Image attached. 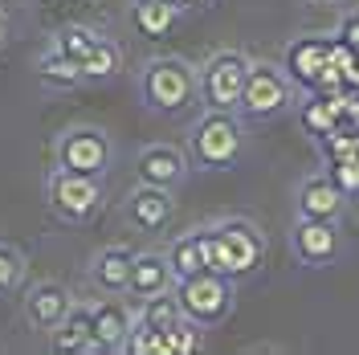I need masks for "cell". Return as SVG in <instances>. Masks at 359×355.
<instances>
[{"mask_svg":"<svg viewBox=\"0 0 359 355\" xmlns=\"http://www.w3.org/2000/svg\"><path fill=\"white\" fill-rule=\"evenodd\" d=\"M98 41H102V37H98L90 25H69V29H62V33L53 37V49H57V53H66V58H74V62H82Z\"/></svg>","mask_w":359,"mask_h":355,"instance_id":"cell-24","label":"cell"},{"mask_svg":"<svg viewBox=\"0 0 359 355\" xmlns=\"http://www.w3.org/2000/svg\"><path fill=\"white\" fill-rule=\"evenodd\" d=\"M49 347L62 355H78V351H94V343H90V307L82 302H74L66 311V319L49 331Z\"/></svg>","mask_w":359,"mask_h":355,"instance_id":"cell-18","label":"cell"},{"mask_svg":"<svg viewBox=\"0 0 359 355\" xmlns=\"http://www.w3.org/2000/svg\"><path fill=\"white\" fill-rule=\"evenodd\" d=\"M25 253L17 249V245L0 241V298H8V294H17L25 282Z\"/></svg>","mask_w":359,"mask_h":355,"instance_id":"cell-25","label":"cell"},{"mask_svg":"<svg viewBox=\"0 0 359 355\" xmlns=\"http://www.w3.org/2000/svg\"><path fill=\"white\" fill-rule=\"evenodd\" d=\"M176 302L180 314L192 319L196 327H217L224 314L233 311V278L217 269H201L192 278H176Z\"/></svg>","mask_w":359,"mask_h":355,"instance_id":"cell-2","label":"cell"},{"mask_svg":"<svg viewBox=\"0 0 359 355\" xmlns=\"http://www.w3.org/2000/svg\"><path fill=\"white\" fill-rule=\"evenodd\" d=\"M192 159L208 168V172H221L229 163H237L241 156V123L229 111H208L192 127V143H188Z\"/></svg>","mask_w":359,"mask_h":355,"instance_id":"cell-5","label":"cell"},{"mask_svg":"<svg viewBox=\"0 0 359 355\" xmlns=\"http://www.w3.org/2000/svg\"><path fill=\"white\" fill-rule=\"evenodd\" d=\"M131 266H135V253L123 249V245H107L90 257V282L94 290L102 294H127L131 286Z\"/></svg>","mask_w":359,"mask_h":355,"instance_id":"cell-14","label":"cell"},{"mask_svg":"<svg viewBox=\"0 0 359 355\" xmlns=\"http://www.w3.org/2000/svg\"><path fill=\"white\" fill-rule=\"evenodd\" d=\"M123 213H127V221L135 229L159 233L163 225L172 221V188H159V184L139 180L131 192H127V200H123Z\"/></svg>","mask_w":359,"mask_h":355,"instance_id":"cell-11","label":"cell"},{"mask_svg":"<svg viewBox=\"0 0 359 355\" xmlns=\"http://www.w3.org/2000/svg\"><path fill=\"white\" fill-rule=\"evenodd\" d=\"M212 237H217V274L224 278H249L257 274L266 262V237L257 233V225L241 221V217H229V221L212 225Z\"/></svg>","mask_w":359,"mask_h":355,"instance_id":"cell-4","label":"cell"},{"mask_svg":"<svg viewBox=\"0 0 359 355\" xmlns=\"http://www.w3.org/2000/svg\"><path fill=\"white\" fill-rule=\"evenodd\" d=\"M201 331L192 319H180L176 327L163 331V355H196L201 351Z\"/></svg>","mask_w":359,"mask_h":355,"instance_id":"cell-26","label":"cell"},{"mask_svg":"<svg viewBox=\"0 0 359 355\" xmlns=\"http://www.w3.org/2000/svg\"><path fill=\"white\" fill-rule=\"evenodd\" d=\"M180 319V302H176V290H168V294H156V298H143L139 302V314H135V323H143V327H151V331H168V327H176Z\"/></svg>","mask_w":359,"mask_h":355,"instance_id":"cell-22","label":"cell"},{"mask_svg":"<svg viewBox=\"0 0 359 355\" xmlns=\"http://www.w3.org/2000/svg\"><path fill=\"white\" fill-rule=\"evenodd\" d=\"M131 327H135V311L118 298L90 307V343H94V351H123L127 339H131Z\"/></svg>","mask_w":359,"mask_h":355,"instance_id":"cell-12","label":"cell"},{"mask_svg":"<svg viewBox=\"0 0 359 355\" xmlns=\"http://www.w3.org/2000/svg\"><path fill=\"white\" fill-rule=\"evenodd\" d=\"M168 262H172V269H176V278H192V274L208 269V262H204V229H196V233H184V237L172 245Z\"/></svg>","mask_w":359,"mask_h":355,"instance_id":"cell-20","label":"cell"},{"mask_svg":"<svg viewBox=\"0 0 359 355\" xmlns=\"http://www.w3.org/2000/svg\"><path fill=\"white\" fill-rule=\"evenodd\" d=\"M343 204H347V192H343L331 176H311L298 188V217L339 221V217H343Z\"/></svg>","mask_w":359,"mask_h":355,"instance_id":"cell-16","label":"cell"},{"mask_svg":"<svg viewBox=\"0 0 359 355\" xmlns=\"http://www.w3.org/2000/svg\"><path fill=\"white\" fill-rule=\"evenodd\" d=\"M343 82H347V90L359 94V53L355 49H351V58H347V66H343Z\"/></svg>","mask_w":359,"mask_h":355,"instance_id":"cell-29","label":"cell"},{"mask_svg":"<svg viewBox=\"0 0 359 355\" xmlns=\"http://www.w3.org/2000/svg\"><path fill=\"white\" fill-rule=\"evenodd\" d=\"M57 168L78 176H102L111 168V139L98 127H74L57 139Z\"/></svg>","mask_w":359,"mask_h":355,"instance_id":"cell-9","label":"cell"},{"mask_svg":"<svg viewBox=\"0 0 359 355\" xmlns=\"http://www.w3.org/2000/svg\"><path fill=\"white\" fill-rule=\"evenodd\" d=\"M294 253L306 266H327L339 253V229L335 221H314V217H298L294 225Z\"/></svg>","mask_w":359,"mask_h":355,"instance_id":"cell-13","label":"cell"},{"mask_svg":"<svg viewBox=\"0 0 359 355\" xmlns=\"http://www.w3.org/2000/svg\"><path fill=\"white\" fill-rule=\"evenodd\" d=\"M118 69H123V49L114 41H107V37L82 58V78H86V82H111Z\"/></svg>","mask_w":359,"mask_h":355,"instance_id":"cell-21","label":"cell"},{"mask_svg":"<svg viewBox=\"0 0 359 355\" xmlns=\"http://www.w3.org/2000/svg\"><path fill=\"white\" fill-rule=\"evenodd\" d=\"M45 196H49V208L69 225L90 221V217L102 208L98 176H78V172H66V168H53V172H49V180H45Z\"/></svg>","mask_w":359,"mask_h":355,"instance_id":"cell-6","label":"cell"},{"mask_svg":"<svg viewBox=\"0 0 359 355\" xmlns=\"http://www.w3.org/2000/svg\"><path fill=\"white\" fill-rule=\"evenodd\" d=\"M69 307H74V298H69V290L62 282H37L21 298V314H25V323H29V331H41V335L53 331L66 319Z\"/></svg>","mask_w":359,"mask_h":355,"instance_id":"cell-10","label":"cell"},{"mask_svg":"<svg viewBox=\"0 0 359 355\" xmlns=\"http://www.w3.org/2000/svg\"><path fill=\"white\" fill-rule=\"evenodd\" d=\"M286 78L298 82L311 94H335V90H347L343 82V69L335 66L331 58V37H298L286 49Z\"/></svg>","mask_w":359,"mask_h":355,"instance_id":"cell-3","label":"cell"},{"mask_svg":"<svg viewBox=\"0 0 359 355\" xmlns=\"http://www.w3.org/2000/svg\"><path fill=\"white\" fill-rule=\"evenodd\" d=\"M339 41H343V45H351V49L359 53V13H351L347 21L339 25Z\"/></svg>","mask_w":359,"mask_h":355,"instance_id":"cell-28","label":"cell"},{"mask_svg":"<svg viewBox=\"0 0 359 355\" xmlns=\"http://www.w3.org/2000/svg\"><path fill=\"white\" fill-rule=\"evenodd\" d=\"M4 37H8V17L0 13V45H4Z\"/></svg>","mask_w":359,"mask_h":355,"instance_id":"cell-31","label":"cell"},{"mask_svg":"<svg viewBox=\"0 0 359 355\" xmlns=\"http://www.w3.org/2000/svg\"><path fill=\"white\" fill-rule=\"evenodd\" d=\"M331 180H335L347 196H355V192H359V156L331 159Z\"/></svg>","mask_w":359,"mask_h":355,"instance_id":"cell-27","label":"cell"},{"mask_svg":"<svg viewBox=\"0 0 359 355\" xmlns=\"http://www.w3.org/2000/svg\"><path fill=\"white\" fill-rule=\"evenodd\" d=\"M37 74H41V82H49V86H62V90L86 82V78H82V62H74V58L57 53V49H49L41 62H37Z\"/></svg>","mask_w":359,"mask_h":355,"instance_id":"cell-23","label":"cell"},{"mask_svg":"<svg viewBox=\"0 0 359 355\" xmlns=\"http://www.w3.org/2000/svg\"><path fill=\"white\" fill-rule=\"evenodd\" d=\"M176 286V269L172 262L163 257V253H135V266H131V294L135 302H143V298H156V294H168V290Z\"/></svg>","mask_w":359,"mask_h":355,"instance_id":"cell-17","label":"cell"},{"mask_svg":"<svg viewBox=\"0 0 359 355\" xmlns=\"http://www.w3.org/2000/svg\"><path fill=\"white\" fill-rule=\"evenodd\" d=\"M176 8H196V4H208V0H172Z\"/></svg>","mask_w":359,"mask_h":355,"instance_id":"cell-30","label":"cell"},{"mask_svg":"<svg viewBox=\"0 0 359 355\" xmlns=\"http://www.w3.org/2000/svg\"><path fill=\"white\" fill-rule=\"evenodd\" d=\"M245 74H249V58L245 53H233V49L217 53V58L204 66V74H201L204 102H208L212 111H237L241 90H245Z\"/></svg>","mask_w":359,"mask_h":355,"instance_id":"cell-8","label":"cell"},{"mask_svg":"<svg viewBox=\"0 0 359 355\" xmlns=\"http://www.w3.org/2000/svg\"><path fill=\"white\" fill-rule=\"evenodd\" d=\"M139 94L159 114H184L201 94V78L184 58H151L139 74Z\"/></svg>","mask_w":359,"mask_h":355,"instance_id":"cell-1","label":"cell"},{"mask_svg":"<svg viewBox=\"0 0 359 355\" xmlns=\"http://www.w3.org/2000/svg\"><path fill=\"white\" fill-rule=\"evenodd\" d=\"M176 17H180V8L172 0H135V25H139V33L151 37V41L168 37L172 25H176Z\"/></svg>","mask_w":359,"mask_h":355,"instance_id":"cell-19","label":"cell"},{"mask_svg":"<svg viewBox=\"0 0 359 355\" xmlns=\"http://www.w3.org/2000/svg\"><path fill=\"white\" fill-rule=\"evenodd\" d=\"M286 107H290V78H286V69L269 66V62H249L245 90H241L237 111L245 119H273Z\"/></svg>","mask_w":359,"mask_h":355,"instance_id":"cell-7","label":"cell"},{"mask_svg":"<svg viewBox=\"0 0 359 355\" xmlns=\"http://www.w3.org/2000/svg\"><path fill=\"white\" fill-rule=\"evenodd\" d=\"M188 176V156L172 143H151L139 152V180L159 184V188H176Z\"/></svg>","mask_w":359,"mask_h":355,"instance_id":"cell-15","label":"cell"}]
</instances>
